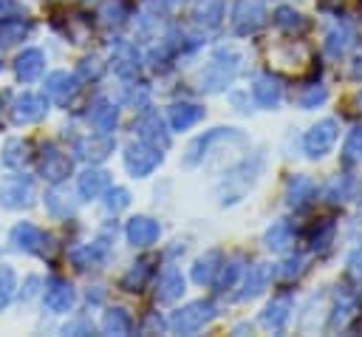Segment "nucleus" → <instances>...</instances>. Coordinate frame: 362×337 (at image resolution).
Returning a JSON list of instances; mask_svg holds the SVG:
<instances>
[{
	"label": "nucleus",
	"instance_id": "obj_35",
	"mask_svg": "<svg viewBox=\"0 0 362 337\" xmlns=\"http://www.w3.org/2000/svg\"><path fill=\"white\" fill-rule=\"evenodd\" d=\"M110 150H113V142H110L107 136H99V133H93L90 139H82V142H76V153H79L82 159H90V161H96V159H105Z\"/></svg>",
	"mask_w": 362,
	"mask_h": 337
},
{
	"label": "nucleus",
	"instance_id": "obj_11",
	"mask_svg": "<svg viewBox=\"0 0 362 337\" xmlns=\"http://www.w3.org/2000/svg\"><path fill=\"white\" fill-rule=\"evenodd\" d=\"M48 110V99L40 93H23L11 102V122L14 125H31L40 122Z\"/></svg>",
	"mask_w": 362,
	"mask_h": 337
},
{
	"label": "nucleus",
	"instance_id": "obj_5",
	"mask_svg": "<svg viewBox=\"0 0 362 337\" xmlns=\"http://www.w3.org/2000/svg\"><path fill=\"white\" fill-rule=\"evenodd\" d=\"M122 156H124V167H127V173H130L133 178H144V176H150V173L161 164V153H158V147L147 144L144 139L130 142V144L124 147Z\"/></svg>",
	"mask_w": 362,
	"mask_h": 337
},
{
	"label": "nucleus",
	"instance_id": "obj_26",
	"mask_svg": "<svg viewBox=\"0 0 362 337\" xmlns=\"http://www.w3.org/2000/svg\"><path fill=\"white\" fill-rule=\"evenodd\" d=\"M269 278H272V266H269V263H255V266H249V272H246V278H243V289L238 292V300H252V297H257V295L266 289Z\"/></svg>",
	"mask_w": 362,
	"mask_h": 337
},
{
	"label": "nucleus",
	"instance_id": "obj_47",
	"mask_svg": "<svg viewBox=\"0 0 362 337\" xmlns=\"http://www.w3.org/2000/svg\"><path fill=\"white\" fill-rule=\"evenodd\" d=\"M303 269H305V258H303V255H288V258L277 266V278H280V280H294V278L303 275Z\"/></svg>",
	"mask_w": 362,
	"mask_h": 337
},
{
	"label": "nucleus",
	"instance_id": "obj_17",
	"mask_svg": "<svg viewBox=\"0 0 362 337\" xmlns=\"http://www.w3.org/2000/svg\"><path fill=\"white\" fill-rule=\"evenodd\" d=\"M48 238L42 235L40 227H34L31 221H20L11 227V244L17 252H42V244Z\"/></svg>",
	"mask_w": 362,
	"mask_h": 337
},
{
	"label": "nucleus",
	"instance_id": "obj_54",
	"mask_svg": "<svg viewBox=\"0 0 362 337\" xmlns=\"http://www.w3.org/2000/svg\"><path fill=\"white\" fill-rule=\"evenodd\" d=\"M356 201H359V207H362V184H359V198H356Z\"/></svg>",
	"mask_w": 362,
	"mask_h": 337
},
{
	"label": "nucleus",
	"instance_id": "obj_3",
	"mask_svg": "<svg viewBox=\"0 0 362 337\" xmlns=\"http://www.w3.org/2000/svg\"><path fill=\"white\" fill-rule=\"evenodd\" d=\"M260 167H263V159L257 156L255 161H243L238 170H232V173L223 178V187H221V204H235V201H240L243 193L255 184Z\"/></svg>",
	"mask_w": 362,
	"mask_h": 337
},
{
	"label": "nucleus",
	"instance_id": "obj_33",
	"mask_svg": "<svg viewBox=\"0 0 362 337\" xmlns=\"http://www.w3.org/2000/svg\"><path fill=\"white\" fill-rule=\"evenodd\" d=\"M291 241H294V229H291L288 221H274V224L266 229V235H263V244H266V249H272V252L288 249Z\"/></svg>",
	"mask_w": 362,
	"mask_h": 337
},
{
	"label": "nucleus",
	"instance_id": "obj_32",
	"mask_svg": "<svg viewBox=\"0 0 362 337\" xmlns=\"http://www.w3.org/2000/svg\"><path fill=\"white\" fill-rule=\"evenodd\" d=\"M45 210H48L51 215H57V218H68V215L74 212V198H71V193H68L65 187L54 184V187L45 193Z\"/></svg>",
	"mask_w": 362,
	"mask_h": 337
},
{
	"label": "nucleus",
	"instance_id": "obj_36",
	"mask_svg": "<svg viewBox=\"0 0 362 337\" xmlns=\"http://www.w3.org/2000/svg\"><path fill=\"white\" fill-rule=\"evenodd\" d=\"M272 20H274V25L280 28V31H286V34H300L308 23H305V17L300 14V11H294L291 6H280L274 14H272Z\"/></svg>",
	"mask_w": 362,
	"mask_h": 337
},
{
	"label": "nucleus",
	"instance_id": "obj_34",
	"mask_svg": "<svg viewBox=\"0 0 362 337\" xmlns=\"http://www.w3.org/2000/svg\"><path fill=\"white\" fill-rule=\"evenodd\" d=\"M127 17H130L127 0H105L102 8H99V23L107 25V28H119Z\"/></svg>",
	"mask_w": 362,
	"mask_h": 337
},
{
	"label": "nucleus",
	"instance_id": "obj_48",
	"mask_svg": "<svg viewBox=\"0 0 362 337\" xmlns=\"http://www.w3.org/2000/svg\"><path fill=\"white\" fill-rule=\"evenodd\" d=\"M14 292V269L11 266H0V309L8 303Z\"/></svg>",
	"mask_w": 362,
	"mask_h": 337
},
{
	"label": "nucleus",
	"instance_id": "obj_53",
	"mask_svg": "<svg viewBox=\"0 0 362 337\" xmlns=\"http://www.w3.org/2000/svg\"><path fill=\"white\" fill-rule=\"evenodd\" d=\"M71 331H93V326L88 323V320H79V323H74V326H65V334H71Z\"/></svg>",
	"mask_w": 362,
	"mask_h": 337
},
{
	"label": "nucleus",
	"instance_id": "obj_49",
	"mask_svg": "<svg viewBox=\"0 0 362 337\" xmlns=\"http://www.w3.org/2000/svg\"><path fill=\"white\" fill-rule=\"evenodd\" d=\"M348 275L354 280H362V246H356L351 255H348Z\"/></svg>",
	"mask_w": 362,
	"mask_h": 337
},
{
	"label": "nucleus",
	"instance_id": "obj_38",
	"mask_svg": "<svg viewBox=\"0 0 362 337\" xmlns=\"http://www.w3.org/2000/svg\"><path fill=\"white\" fill-rule=\"evenodd\" d=\"M240 272H243V258H229L221 269H218V275H215V292H229L235 283H238V278H240Z\"/></svg>",
	"mask_w": 362,
	"mask_h": 337
},
{
	"label": "nucleus",
	"instance_id": "obj_40",
	"mask_svg": "<svg viewBox=\"0 0 362 337\" xmlns=\"http://www.w3.org/2000/svg\"><path fill=\"white\" fill-rule=\"evenodd\" d=\"M147 278H150V263H147V261H139V263H133V266L122 275L119 286H122L124 292H141L144 283H147Z\"/></svg>",
	"mask_w": 362,
	"mask_h": 337
},
{
	"label": "nucleus",
	"instance_id": "obj_7",
	"mask_svg": "<svg viewBox=\"0 0 362 337\" xmlns=\"http://www.w3.org/2000/svg\"><path fill=\"white\" fill-rule=\"evenodd\" d=\"M71 173V156L62 153L57 144H45L40 153V176L51 184H62Z\"/></svg>",
	"mask_w": 362,
	"mask_h": 337
},
{
	"label": "nucleus",
	"instance_id": "obj_30",
	"mask_svg": "<svg viewBox=\"0 0 362 337\" xmlns=\"http://www.w3.org/2000/svg\"><path fill=\"white\" fill-rule=\"evenodd\" d=\"M218 269H221V252H218V249H209V252H204V255L192 263V280L201 283V286L215 283Z\"/></svg>",
	"mask_w": 362,
	"mask_h": 337
},
{
	"label": "nucleus",
	"instance_id": "obj_45",
	"mask_svg": "<svg viewBox=\"0 0 362 337\" xmlns=\"http://www.w3.org/2000/svg\"><path fill=\"white\" fill-rule=\"evenodd\" d=\"M105 71V62L99 57H85L79 65H76V79L79 82H88V79H99Z\"/></svg>",
	"mask_w": 362,
	"mask_h": 337
},
{
	"label": "nucleus",
	"instance_id": "obj_15",
	"mask_svg": "<svg viewBox=\"0 0 362 337\" xmlns=\"http://www.w3.org/2000/svg\"><path fill=\"white\" fill-rule=\"evenodd\" d=\"M136 130H139V139H144L147 144H153L158 150L170 147V130H167V125H164V119L158 113L150 110L147 116H141L139 125H136Z\"/></svg>",
	"mask_w": 362,
	"mask_h": 337
},
{
	"label": "nucleus",
	"instance_id": "obj_37",
	"mask_svg": "<svg viewBox=\"0 0 362 337\" xmlns=\"http://www.w3.org/2000/svg\"><path fill=\"white\" fill-rule=\"evenodd\" d=\"M107 255V244L99 238V241H93V244H85V246H76V249H71V261L79 266V269H85V266H90V263H96V261H102Z\"/></svg>",
	"mask_w": 362,
	"mask_h": 337
},
{
	"label": "nucleus",
	"instance_id": "obj_6",
	"mask_svg": "<svg viewBox=\"0 0 362 337\" xmlns=\"http://www.w3.org/2000/svg\"><path fill=\"white\" fill-rule=\"evenodd\" d=\"M337 130H339L337 119H320V122L305 133V139H303V150H305V156H308V159H322V156L334 147V142H337Z\"/></svg>",
	"mask_w": 362,
	"mask_h": 337
},
{
	"label": "nucleus",
	"instance_id": "obj_16",
	"mask_svg": "<svg viewBox=\"0 0 362 337\" xmlns=\"http://www.w3.org/2000/svg\"><path fill=\"white\" fill-rule=\"evenodd\" d=\"M252 99H255L260 108H274V105H280V99H283V82H280V76H274V74H260V76L255 79V85H252Z\"/></svg>",
	"mask_w": 362,
	"mask_h": 337
},
{
	"label": "nucleus",
	"instance_id": "obj_1",
	"mask_svg": "<svg viewBox=\"0 0 362 337\" xmlns=\"http://www.w3.org/2000/svg\"><path fill=\"white\" fill-rule=\"evenodd\" d=\"M240 54L238 51H232V48H218L212 57H209V62L204 65V71L198 74V88L204 91V93H218V91H223L232 79H235V74H238V68H240Z\"/></svg>",
	"mask_w": 362,
	"mask_h": 337
},
{
	"label": "nucleus",
	"instance_id": "obj_31",
	"mask_svg": "<svg viewBox=\"0 0 362 337\" xmlns=\"http://www.w3.org/2000/svg\"><path fill=\"white\" fill-rule=\"evenodd\" d=\"M354 187H356V181H354L348 173H339V176H334V178L325 184L322 195H325L328 204H342V201H348V198L354 195Z\"/></svg>",
	"mask_w": 362,
	"mask_h": 337
},
{
	"label": "nucleus",
	"instance_id": "obj_9",
	"mask_svg": "<svg viewBox=\"0 0 362 337\" xmlns=\"http://www.w3.org/2000/svg\"><path fill=\"white\" fill-rule=\"evenodd\" d=\"M235 136H240L235 127H212V130H206V133L195 136V139L187 144V153H184V164H187V167H195V164H201V161H204V156L209 153V147H212L215 142H221V139H235Z\"/></svg>",
	"mask_w": 362,
	"mask_h": 337
},
{
	"label": "nucleus",
	"instance_id": "obj_14",
	"mask_svg": "<svg viewBox=\"0 0 362 337\" xmlns=\"http://www.w3.org/2000/svg\"><path fill=\"white\" fill-rule=\"evenodd\" d=\"M124 235H127V244H130V246H136V249H147L150 244L158 241L161 227H158V221H153V218H147V215H136V218L127 221Z\"/></svg>",
	"mask_w": 362,
	"mask_h": 337
},
{
	"label": "nucleus",
	"instance_id": "obj_12",
	"mask_svg": "<svg viewBox=\"0 0 362 337\" xmlns=\"http://www.w3.org/2000/svg\"><path fill=\"white\" fill-rule=\"evenodd\" d=\"M110 65H113V71H116L119 76H124V79L136 76V74H139V65H141L136 45L127 42V40L110 42Z\"/></svg>",
	"mask_w": 362,
	"mask_h": 337
},
{
	"label": "nucleus",
	"instance_id": "obj_29",
	"mask_svg": "<svg viewBox=\"0 0 362 337\" xmlns=\"http://www.w3.org/2000/svg\"><path fill=\"white\" fill-rule=\"evenodd\" d=\"M334 235H337V224L331 218L314 221L311 229H308V249L311 252H325L334 244Z\"/></svg>",
	"mask_w": 362,
	"mask_h": 337
},
{
	"label": "nucleus",
	"instance_id": "obj_43",
	"mask_svg": "<svg viewBox=\"0 0 362 337\" xmlns=\"http://www.w3.org/2000/svg\"><path fill=\"white\" fill-rule=\"evenodd\" d=\"M31 31V25L28 23H23V20H3L0 23V45H14V42H20L25 34Z\"/></svg>",
	"mask_w": 362,
	"mask_h": 337
},
{
	"label": "nucleus",
	"instance_id": "obj_10",
	"mask_svg": "<svg viewBox=\"0 0 362 337\" xmlns=\"http://www.w3.org/2000/svg\"><path fill=\"white\" fill-rule=\"evenodd\" d=\"M34 195V187H31V178L28 176H8L0 181V204L6 210H20L31 201Z\"/></svg>",
	"mask_w": 362,
	"mask_h": 337
},
{
	"label": "nucleus",
	"instance_id": "obj_20",
	"mask_svg": "<svg viewBox=\"0 0 362 337\" xmlns=\"http://www.w3.org/2000/svg\"><path fill=\"white\" fill-rule=\"evenodd\" d=\"M291 309H294V300L288 297V295H280V297H274L266 309H263V314H260V323H263V329H269V331H280L286 323H288V317H291Z\"/></svg>",
	"mask_w": 362,
	"mask_h": 337
},
{
	"label": "nucleus",
	"instance_id": "obj_24",
	"mask_svg": "<svg viewBox=\"0 0 362 337\" xmlns=\"http://www.w3.org/2000/svg\"><path fill=\"white\" fill-rule=\"evenodd\" d=\"M351 42H354V25H351L348 20L334 23V25L328 28V34H325V51H328L331 57H342V54L351 48Z\"/></svg>",
	"mask_w": 362,
	"mask_h": 337
},
{
	"label": "nucleus",
	"instance_id": "obj_52",
	"mask_svg": "<svg viewBox=\"0 0 362 337\" xmlns=\"http://www.w3.org/2000/svg\"><path fill=\"white\" fill-rule=\"evenodd\" d=\"M351 79H362V54H356L354 57V62H351Z\"/></svg>",
	"mask_w": 362,
	"mask_h": 337
},
{
	"label": "nucleus",
	"instance_id": "obj_51",
	"mask_svg": "<svg viewBox=\"0 0 362 337\" xmlns=\"http://www.w3.org/2000/svg\"><path fill=\"white\" fill-rule=\"evenodd\" d=\"M153 3H156V6H161V8L170 14V11H178V8L187 3V0H153Z\"/></svg>",
	"mask_w": 362,
	"mask_h": 337
},
{
	"label": "nucleus",
	"instance_id": "obj_39",
	"mask_svg": "<svg viewBox=\"0 0 362 337\" xmlns=\"http://www.w3.org/2000/svg\"><path fill=\"white\" fill-rule=\"evenodd\" d=\"M130 329H133V320L124 309L116 306V309L105 312V317H102V331L105 334H130Z\"/></svg>",
	"mask_w": 362,
	"mask_h": 337
},
{
	"label": "nucleus",
	"instance_id": "obj_2",
	"mask_svg": "<svg viewBox=\"0 0 362 337\" xmlns=\"http://www.w3.org/2000/svg\"><path fill=\"white\" fill-rule=\"evenodd\" d=\"M212 317H215V306L209 300H192V303L181 306L178 312H173L170 329L178 331V334H192V331L204 329Z\"/></svg>",
	"mask_w": 362,
	"mask_h": 337
},
{
	"label": "nucleus",
	"instance_id": "obj_4",
	"mask_svg": "<svg viewBox=\"0 0 362 337\" xmlns=\"http://www.w3.org/2000/svg\"><path fill=\"white\" fill-rule=\"evenodd\" d=\"M266 3L263 0H238L232 8V31L238 37L257 34L266 25Z\"/></svg>",
	"mask_w": 362,
	"mask_h": 337
},
{
	"label": "nucleus",
	"instance_id": "obj_13",
	"mask_svg": "<svg viewBox=\"0 0 362 337\" xmlns=\"http://www.w3.org/2000/svg\"><path fill=\"white\" fill-rule=\"evenodd\" d=\"M116 119H119V113H116V105H113L110 99L96 96V99L88 105V125L93 127V133L110 136L113 127H116Z\"/></svg>",
	"mask_w": 362,
	"mask_h": 337
},
{
	"label": "nucleus",
	"instance_id": "obj_18",
	"mask_svg": "<svg viewBox=\"0 0 362 337\" xmlns=\"http://www.w3.org/2000/svg\"><path fill=\"white\" fill-rule=\"evenodd\" d=\"M317 195V187L308 176H291L286 184V204L291 210H305Z\"/></svg>",
	"mask_w": 362,
	"mask_h": 337
},
{
	"label": "nucleus",
	"instance_id": "obj_44",
	"mask_svg": "<svg viewBox=\"0 0 362 337\" xmlns=\"http://www.w3.org/2000/svg\"><path fill=\"white\" fill-rule=\"evenodd\" d=\"M328 99V91H325V85H320V82H314V85H308L300 96H297V105L303 108V110H311V108H317V105H322Z\"/></svg>",
	"mask_w": 362,
	"mask_h": 337
},
{
	"label": "nucleus",
	"instance_id": "obj_46",
	"mask_svg": "<svg viewBox=\"0 0 362 337\" xmlns=\"http://www.w3.org/2000/svg\"><path fill=\"white\" fill-rule=\"evenodd\" d=\"M130 204V193L124 187H107L105 190V210L107 212H122Z\"/></svg>",
	"mask_w": 362,
	"mask_h": 337
},
{
	"label": "nucleus",
	"instance_id": "obj_50",
	"mask_svg": "<svg viewBox=\"0 0 362 337\" xmlns=\"http://www.w3.org/2000/svg\"><path fill=\"white\" fill-rule=\"evenodd\" d=\"M17 11H20V6H17L14 0H0V17H3V20H8V17L17 14Z\"/></svg>",
	"mask_w": 362,
	"mask_h": 337
},
{
	"label": "nucleus",
	"instance_id": "obj_25",
	"mask_svg": "<svg viewBox=\"0 0 362 337\" xmlns=\"http://www.w3.org/2000/svg\"><path fill=\"white\" fill-rule=\"evenodd\" d=\"M42 68H45V57H42L40 48H25V51L17 54V59H14V74H17L23 82L37 79V76L42 74Z\"/></svg>",
	"mask_w": 362,
	"mask_h": 337
},
{
	"label": "nucleus",
	"instance_id": "obj_28",
	"mask_svg": "<svg viewBox=\"0 0 362 337\" xmlns=\"http://www.w3.org/2000/svg\"><path fill=\"white\" fill-rule=\"evenodd\" d=\"M201 119H204V108L195 105V102H175L170 108V125H173V130H187V127H192Z\"/></svg>",
	"mask_w": 362,
	"mask_h": 337
},
{
	"label": "nucleus",
	"instance_id": "obj_8",
	"mask_svg": "<svg viewBox=\"0 0 362 337\" xmlns=\"http://www.w3.org/2000/svg\"><path fill=\"white\" fill-rule=\"evenodd\" d=\"M79 91V79L76 74H68V71H54L45 76V85H42V96L51 99L54 105H68Z\"/></svg>",
	"mask_w": 362,
	"mask_h": 337
},
{
	"label": "nucleus",
	"instance_id": "obj_42",
	"mask_svg": "<svg viewBox=\"0 0 362 337\" xmlns=\"http://www.w3.org/2000/svg\"><path fill=\"white\" fill-rule=\"evenodd\" d=\"M28 161V142L23 139H8L6 147H3V164L6 167H23Z\"/></svg>",
	"mask_w": 362,
	"mask_h": 337
},
{
	"label": "nucleus",
	"instance_id": "obj_27",
	"mask_svg": "<svg viewBox=\"0 0 362 337\" xmlns=\"http://www.w3.org/2000/svg\"><path fill=\"white\" fill-rule=\"evenodd\" d=\"M192 20L204 31L218 28L221 20H223V0H198L195 8H192Z\"/></svg>",
	"mask_w": 362,
	"mask_h": 337
},
{
	"label": "nucleus",
	"instance_id": "obj_19",
	"mask_svg": "<svg viewBox=\"0 0 362 337\" xmlns=\"http://www.w3.org/2000/svg\"><path fill=\"white\" fill-rule=\"evenodd\" d=\"M153 295H156V303H173V300H178L184 295V275L175 266L164 269L158 275V280H156V292Z\"/></svg>",
	"mask_w": 362,
	"mask_h": 337
},
{
	"label": "nucleus",
	"instance_id": "obj_22",
	"mask_svg": "<svg viewBox=\"0 0 362 337\" xmlns=\"http://www.w3.org/2000/svg\"><path fill=\"white\" fill-rule=\"evenodd\" d=\"M107 184H110V173H107V170H102V167H88V170L79 176L76 190H79V195H82L85 201H90V198L102 195V193L107 190Z\"/></svg>",
	"mask_w": 362,
	"mask_h": 337
},
{
	"label": "nucleus",
	"instance_id": "obj_41",
	"mask_svg": "<svg viewBox=\"0 0 362 337\" xmlns=\"http://www.w3.org/2000/svg\"><path fill=\"white\" fill-rule=\"evenodd\" d=\"M362 161V125H356L348 136H345V144H342V164L354 167Z\"/></svg>",
	"mask_w": 362,
	"mask_h": 337
},
{
	"label": "nucleus",
	"instance_id": "obj_21",
	"mask_svg": "<svg viewBox=\"0 0 362 337\" xmlns=\"http://www.w3.org/2000/svg\"><path fill=\"white\" fill-rule=\"evenodd\" d=\"M74 300H76V292L68 280H51L48 289H45V306L57 314H65L74 309Z\"/></svg>",
	"mask_w": 362,
	"mask_h": 337
},
{
	"label": "nucleus",
	"instance_id": "obj_23",
	"mask_svg": "<svg viewBox=\"0 0 362 337\" xmlns=\"http://www.w3.org/2000/svg\"><path fill=\"white\" fill-rule=\"evenodd\" d=\"M354 317H356V297H354L348 289H342V286H339V292H337V303H334V309H331L328 329H331V331L345 329Z\"/></svg>",
	"mask_w": 362,
	"mask_h": 337
}]
</instances>
